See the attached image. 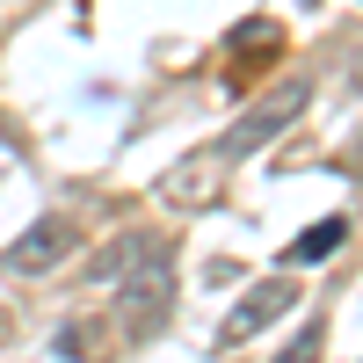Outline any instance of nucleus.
<instances>
[{
    "label": "nucleus",
    "instance_id": "0eeeda50",
    "mask_svg": "<svg viewBox=\"0 0 363 363\" xmlns=\"http://www.w3.org/2000/svg\"><path fill=\"white\" fill-rule=\"evenodd\" d=\"M145 247H153L145 233H124V240H109V247L95 255V269H87V277H95V284H116V277H124V269H131V262H138Z\"/></svg>",
    "mask_w": 363,
    "mask_h": 363
},
{
    "label": "nucleus",
    "instance_id": "20e7f679",
    "mask_svg": "<svg viewBox=\"0 0 363 363\" xmlns=\"http://www.w3.org/2000/svg\"><path fill=\"white\" fill-rule=\"evenodd\" d=\"M66 255H73V218H37L29 233H15L8 269L15 277H44V269H58Z\"/></svg>",
    "mask_w": 363,
    "mask_h": 363
},
{
    "label": "nucleus",
    "instance_id": "39448f33",
    "mask_svg": "<svg viewBox=\"0 0 363 363\" xmlns=\"http://www.w3.org/2000/svg\"><path fill=\"white\" fill-rule=\"evenodd\" d=\"M284 313H298V284H291V277H269V284H255V291L233 306L225 335H262V327H277Z\"/></svg>",
    "mask_w": 363,
    "mask_h": 363
},
{
    "label": "nucleus",
    "instance_id": "7ed1b4c3",
    "mask_svg": "<svg viewBox=\"0 0 363 363\" xmlns=\"http://www.w3.org/2000/svg\"><path fill=\"white\" fill-rule=\"evenodd\" d=\"M225 153L211 145V153H196V160H182V167H167L160 182H153V196L160 203H174V211H203V203H218V182H225Z\"/></svg>",
    "mask_w": 363,
    "mask_h": 363
},
{
    "label": "nucleus",
    "instance_id": "9b49d317",
    "mask_svg": "<svg viewBox=\"0 0 363 363\" xmlns=\"http://www.w3.org/2000/svg\"><path fill=\"white\" fill-rule=\"evenodd\" d=\"M356 167H363V145H356Z\"/></svg>",
    "mask_w": 363,
    "mask_h": 363
},
{
    "label": "nucleus",
    "instance_id": "423d86ee",
    "mask_svg": "<svg viewBox=\"0 0 363 363\" xmlns=\"http://www.w3.org/2000/svg\"><path fill=\"white\" fill-rule=\"evenodd\" d=\"M342 240H349V218H320V225H306V233L284 247V262H291V269H320L327 255L342 247Z\"/></svg>",
    "mask_w": 363,
    "mask_h": 363
},
{
    "label": "nucleus",
    "instance_id": "f257e3e1",
    "mask_svg": "<svg viewBox=\"0 0 363 363\" xmlns=\"http://www.w3.org/2000/svg\"><path fill=\"white\" fill-rule=\"evenodd\" d=\"M167 313H174V247L153 240V247L124 269V291H116V335L145 342V335L167 327Z\"/></svg>",
    "mask_w": 363,
    "mask_h": 363
},
{
    "label": "nucleus",
    "instance_id": "6e6552de",
    "mask_svg": "<svg viewBox=\"0 0 363 363\" xmlns=\"http://www.w3.org/2000/svg\"><path fill=\"white\" fill-rule=\"evenodd\" d=\"M320 349H327V320H306V335H298L277 363H320Z\"/></svg>",
    "mask_w": 363,
    "mask_h": 363
},
{
    "label": "nucleus",
    "instance_id": "9d476101",
    "mask_svg": "<svg viewBox=\"0 0 363 363\" xmlns=\"http://www.w3.org/2000/svg\"><path fill=\"white\" fill-rule=\"evenodd\" d=\"M95 349H102L95 327H66V335H58V356H95Z\"/></svg>",
    "mask_w": 363,
    "mask_h": 363
},
{
    "label": "nucleus",
    "instance_id": "f03ea898",
    "mask_svg": "<svg viewBox=\"0 0 363 363\" xmlns=\"http://www.w3.org/2000/svg\"><path fill=\"white\" fill-rule=\"evenodd\" d=\"M306 109H313V80H277L262 102H247V109H240V124L218 138V153H225V160L262 153V145H269V138H284V131H291Z\"/></svg>",
    "mask_w": 363,
    "mask_h": 363
},
{
    "label": "nucleus",
    "instance_id": "1a4fd4ad",
    "mask_svg": "<svg viewBox=\"0 0 363 363\" xmlns=\"http://www.w3.org/2000/svg\"><path fill=\"white\" fill-rule=\"evenodd\" d=\"M277 44H284V37H277L269 22H255V29H240V37H233V51H255V58H269Z\"/></svg>",
    "mask_w": 363,
    "mask_h": 363
}]
</instances>
